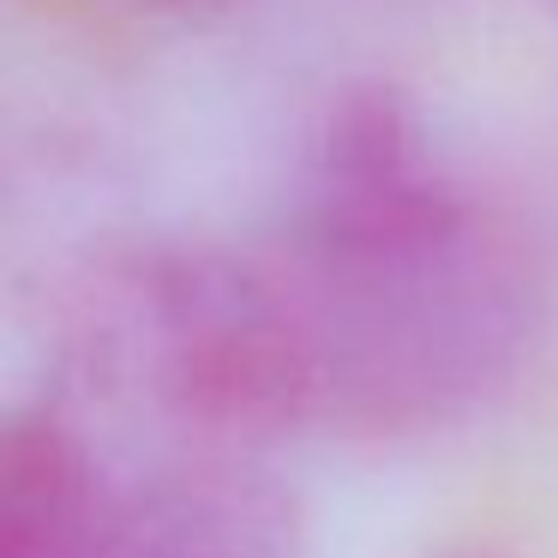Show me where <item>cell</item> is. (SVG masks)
Returning a JSON list of instances; mask_svg holds the SVG:
<instances>
[{
	"label": "cell",
	"mask_w": 558,
	"mask_h": 558,
	"mask_svg": "<svg viewBox=\"0 0 558 558\" xmlns=\"http://www.w3.org/2000/svg\"><path fill=\"white\" fill-rule=\"evenodd\" d=\"M102 558H294V522L265 486L193 474L138 517H114Z\"/></svg>",
	"instance_id": "cell-4"
},
{
	"label": "cell",
	"mask_w": 558,
	"mask_h": 558,
	"mask_svg": "<svg viewBox=\"0 0 558 558\" xmlns=\"http://www.w3.org/2000/svg\"><path fill=\"white\" fill-rule=\"evenodd\" d=\"M109 529L85 438L49 409L0 414V558H102Z\"/></svg>",
	"instance_id": "cell-3"
},
{
	"label": "cell",
	"mask_w": 558,
	"mask_h": 558,
	"mask_svg": "<svg viewBox=\"0 0 558 558\" xmlns=\"http://www.w3.org/2000/svg\"><path fill=\"white\" fill-rule=\"evenodd\" d=\"M493 229L426 114L390 85H354L313 138L294 265L318 277H373L445 258Z\"/></svg>",
	"instance_id": "cell-1"
},
{
	"label": "cell",
	"mask_w": 558,
	"mask_h": 558,
	"mask_svg": "<svg viewBox=\"0 0 558 558\" xmlns=\"http://www.w3.org/2000/svg\"><path fill=\"white\" fill-rule=\"evenodd\" d=\"M169 397L217 433L270 438L325 414V366L289 277L234 258H186L157 282Z\"/></svg>",
	"instance_id": "cell-2"
},
{
	"label": "cell",
	"mask_w": 558,
	"mask_h": 558,
	"mask_svg": "<svg viewBox=\"0 0 558 558\" xmlns=\"http://www.w3.org/2000/svg\"><path fill=\"white\" fill-rule=\"evenodd\" d=\"M426 558H522L510 541H493V534H469V541H445L433 546Z\"/></svg>",
	"instance_id": "cell-5"
}]
</instances>
